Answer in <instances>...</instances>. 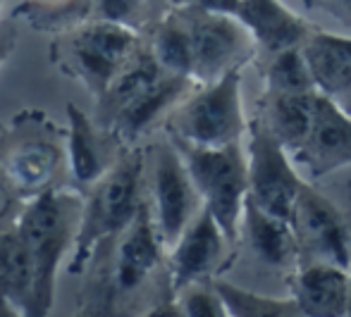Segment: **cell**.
<instances>
[{
  "mask_svg": "<svg viewBox=\"0 0 351 317\" xmlns=\"http://www.w3.org/2000/svg\"><path fill=\"white\" fill-rule=\"evenodd\" d=\"M82 212V193L53 186L41 196L29 198L14 222L36 267V317H46L53 310L58 270L65 255L74 251Z\"/></svg>",
  "mask_w": 351,
  "mask_h": 317,
  "instance_id": "6da1fadb",
  "label": "cell"
},
{
  "mask_svg": "<svg viewBox=\"0 0 351 317\" xmlns=\"http://www.w3.org/2000/svg\"><path fill=\"white\" fill-rule=\"evenodd\" d=\"M146 157L143 151H127L120 160L91 186L88 198H84L82 225H79L77 244L72 251L70 272L82 275L98 246L122 236V231L134 222L141 210V181Z\"/></svg>",
  "mask_w": 351,
  "mask_h": 317,
  "instance_id": "7a4b0ae2",
  "label": "cell"
},
{
  "mask_svg": "<svg viewBox=\"0 0 351 317\" xmlns=\"http://www.w3.org/2000/svg\"><path fill=\"white\" fill-rule=\"evenodd\" d=\"M136 46L139 36L134 27L108 19H88L53 43L51 58L62 72L79 79L98 101H103L139 53Z\"/></svg>",
  "mask_w": 351,
  "mask_h": 317,
  "instance_id": "3957f363",
  "label": "cell"
},
{
  "mask_svg": "<svg viewBox=\"0 0 351 317\" xmlns=\"http://www.w3.org/2000/svg\"><path fill=\"white\" fill-rule=\"evenodd\" d=\"M172 141L184 155L204 205L220 222L227 239L234 241L241 231V217H244V205L249 198L246 148H241V141L220 148L194 146V143L177 141V138Z\"/></svg>",
  "mask_w": 351,
  "mask_h": 317,
  "instance_id": "277c9868",
  "label": "cell"
},
{
  "mask_svg": "<svg viewBox=\"0 0 351 317\" xmlns=\"http://www.w3.org/2000/svg\"><path fill=\"white\" fill-rule=\"evenodd\" d=\"M241 69L222 74L210 84H201L170 117L172 138L194 146L220 148L241 141L249 125L241 103Z\"/></svg>",
  "mask_w": 351,
  "mask_h": 317,
  "instance_id": "5b68a950",
  "label": "cell"
},
{
  "mask_svg": "<svg viewBox=\"0 0 351 317\" xmlns=\"http://www.w3.org/2000/svg\"><path fill=\"white\" fill-rule=\"evenodd\" d=\"M246 141V165H249V198L261 207L291 220L294 203L306 179L301 177L294 157L280 143L265 120L249 125Z\"/></svg>",
  "mask_w": 351,
  "mask_h": 317,
  "instance_id": "8992f818",
  "label": "cell"
},
{
  "mask_svg": "<svg viewBox=\"0 0 351 317\" xmlns=\"http://www.w3.org/2000/svg\"><path fill=\"white\" fill-rule=\"evenodd\" d=\"M151 189L153 220H156L165 251H170L204 207L201 193L196 189L184 155L175 141L158 143L153 148Z\"/></svg>",
  "mask_w": 351,
  "mask_h": 317,
  "instance_id": "52a82bcc",
  "label": "cell"
},
{
  "mask_svg": "<svg viewBox=\"0 0 351 317\" xmlns=\"http://www.w3.org/2000/svg\"><path fill=\"white\" fill-rule=\"evenodd\" d=\"M194 43V69L191 77L199 84H210L222 74L244 67L256 51L254 34L239 17L191 10L186 12Z\"/></svg>",
  "mask_w": 351,
  "mask_h": 317,
  "instance_id": "ba28073f",
  "label": "cell"
},
{
  "mask_svg": "<svg viewBox=\"0 0 351 317\" xmlns=\"http://www.w3.org/2000/svg\"><path fill=\"white\" fill-rule=\"evenodd\" d=\"M291 227L299 241V253L311 255L313 262H332L351 270L347 222L328 198L311 186V181H306L296 196Z\"/></svg>",
  "mask_w": 351,
  "mask_h": 317,
  "instance_id": "9c48e42d",
  "label": "cell"
},
{
  "mask_svg": "<svg viewBox=\"0 0 351 317\" xmlns=\"http://www.w3.org/2000/svg\"><path fill=\"white\" fill-rule=\"evenodd\" d=\"M306 181L351 167V112L318 93L308 136L291 153Z\"/></svg>",
  "mask_w": 351,
  "mask_h": 317,
  "instance_id": "30bf717a",
  "label": "cell"
},
{
  "mask_svg": "<svg viewBox=\"0 0 351 317\" xmlns=\"http://www.w3.org/2000/svg\"><path fill=\"white\" fill-rule=\"evenodd\" d=\"M227 234L222 231L220 222L213 217L208 207H201L199 215L191 220L184 234L170 249V286L172 294H180L189 284L204 281L213 275L222 262L227 246Z\"/></svg>",
  "mask_w": 351,
  "mask_h": 317,
  "instance_id": "8fae6325",
  "label": "cell"
},
{
  "mask_svg": "<svg viewBox=\"0 0 351 317\" xmlns=\"http://www.w3.org/2000/svg\"><path fill=\"white\" fill-rule=\"evenodd\" d=\"M162 251H165V244L158 234L153 212L143 203L134 222L122 231L120 246H117L115 265H112L115 267L112 270L115 294H132L139 289L148 279V275L160 265Z\"/></svg>",
  "mask_w": 351,
  "mask_h": 317,
  "instance_id": "7c38bea8",
  "label": "cell"
},
{
  "mask_svg": "<svg viewBox=\"0 0 351 317\" xmlns=\"http://www.w3.org/2000/svg\"><path fill=\"white\" fill-rule=\"evenodd\" d=\"M301 51L318 93L351 112V36L311 31Z\"/></svg>",
  "mask_w": 351,
  "mask_h": 317,
  "instance_id": "4fadbf2b",
  "label": "cell"
},
{
  "mask_svg": "<svg viewBox=\"0 0 351 317\" xmlns=\"http://www.w3.org/2000/svg\"><path fill=\"white\" fill-rule=\"evenodd\" d=\"M196 86V81L184 74H170L165 72L158 81H153L151 86H146L141 93H136L134 98H130L127 103H122L112 115V131L122 143L130 146L136 136H141L162 112H167L172 105L180 103V98H184L191 88Z\"/></svg>",
  "mask_w": 351,
  "mask_h": 317,
  "instance_id": "5bb4252c",
  "label": "cell"
},
{
  "mask_svg": "<svg viewBox=\"0 0 351 317\" xmlns=\"http://www.w3.org/2000/svg\"><path fill=\"white\" fill-rule=\"evenodd\" d=\"M351 270L332 262H311L294 277V301L304 317H342L349 305Z\"/></svg>",
  "mask_w": 351,
  "mask_h": 317,
  "instance_id": "9a60e30c",
  "label": "cell"
},
{
  "mask_svg": "<svg viewBox=\"0 0 351 317\" xmlns=\"http://www.w3.org/2000/svg\"><path fill=\"white\" fill-rule=\"evenodd\" d=\"M237 17L268 53L301 46L311 34L308 24L282 0H241Z\"/></svg>",
  "mask_w": 351,
  "mask_h": 317,
  "instance_id": "2e32d148",
  "label": "cell"
},
{
  "mask_svg": "<svg viewBox=\"0 0 351 317\" xmlns=\"http://www.w3.org/2000/svg\"><path fill=\"white\" fill-rule=\"evenodd\" d=\"M62 165V153L56 143L32 138L19 143L8 153L3 162V172L19 193V198L41 196L43 191L53 189L58 172Z\"/></svg>",
  "mask_w": 351,
  "mask_h": 317,
  "instance_id": "e0dca14e",
  "label": "cell"
},
{
  "mask_svg": "<svg viewBox=\"0 0 351 317\" xmlns=\"http://www.w3.org/2000/svg\"><path fill=\"white\" fill-rule=\"evenodd\" d=\"M241 229H244L251 251L265 265L287 267L299 255V241H296L291 220L265 210L251 198H246Z\"/></svg>",
  "mask_w": 351,
  "mask_h": 317,
  "instance_id": "ac0fdd59",
  "label": "cell"
},
{
  "mask_svg": "<svg viewBox=\"0 0 351 317\" xmlns=\"http://www.w3.org/2000/svg\"><path fill=\"white\" fill-rule=\"evenodd\" d=\"M0 296L24 317H36V267L17 227L0 229Z\"/></svg>",
  "mask_w": 351,
  "mask_h": 317,
  "instance_id": "d6986e66",
  "label": "cell"
},
{
  "mask_svg": "<svg viewBox=\"0 0 351 317\" xmlns=\"http://www.w3.org/2000/svg\"><path fill=\"white\" fill-rule=\"evenodd\" d=\"M67 117H70V131H67V162L70 172L82 186H93L108 170L106 148L98 129L93 127L91 117L74 103H67Z\"/></svg>",
  "mask_w": 351,
  "mask_h": 317,
  "instance_id": "ffe728a7",
  "label": "cell"
},
{
  "mask_svg": "<svg viewBox=\"0 0 351 317\" xmlns=\"http://www.w3.org/2000/svg\"><path fill=\"white\" fill-rule=\"evenodd\" d=\"M315 98H318V91L287 93V96H270L268 93V110H265L263 120L289 153H294L308 136Z\"/></svg>",
  "mask_w": 351,
  "mask_h": 317,
  "instance_id": "44dd1931",
  "label": "cell"
},
{
  "mask_svg": "<svg viewBox=\"0 0 351 317\" xmlns=\"http://www.w3.org/2000/svg\"><path fill=\"white\" fill-rule=\"evenodd\" d=\"M151 53L165 72L191 77V69H194V43H191L189 17H180L177 14V17L162 19L160 27L156 29V36H153Z\"/></svg>",
  "mask_w": 351,
  "mask_h": 317,
  "instance_id": "7402d4cb",
  "label": "cell"
},
{
  "mask_svg": "<svg viewBox=\"0 0 351 317\" xmlns=\"http://www.w3.org/2000/svg\"><path fill=\"white\" fill-rule=\"evenodd\" d=\"M217 291H220L225 308L230 317H296L301 315L299 303L294 296L289 299H270V296L251 294L246 289H239L227 281H213Z\"/></svg>",
  "mask_w": 351,
  "mask_h": 317,
  "instance_id": "603a6c76",
  "label": "cell"
},
{
  "mask_svg": "<svg viewBox=\"0 0 351 317\" xmlns=\"http://www.w3.org/2000/svg\"><path fill=\"white\" fill-rule=\"evenodd\" d=\"M270 96H287V93H311L318 91L311 77V67L301 46L287 48V51L273 53V60L265 72Z\"/></svg>",
  "mask_w": 351,
  "mask_h": 317,
  "instance_id": "cb8c5ba5",
  "label": "cell"
},
{
  "mask_svg": "<svg viewBox=\"0 0 351 317\" xmlns=\"http://www.w3.org/2000/svg\"><path fill=\"white\" fill-rule=\"evenodd\" d=\"M180 299V310L182 315L189 317H230L225 308V301H222L220 291L215 286H204L201 281L196 284H189L186 289H182Z\"/></svg>",
  "mask_w": 351,
  "mask_h": 317,
  "instance_id": "d4e9b609",
  "label": "cell"
},
{
  "mask_svg": "<svg viewBox=\"0 0 351 317\" xmlns=\"http://www.w3.org/2000/svg\"><path fill=\"white\" fill-rule=\"evenodd\" d=\"M141 5L143 0H96V19L134 27V22L139 19Z\"/></svg>",
  "mask_w": 351,
  "mask_h": 317,
  "instance_id": "484cf974",
  "label": "cell"
},
{
  "mask_svg": "<svg viewBox=\"0 0 351 317\" xmlns=\"http://www.w3.org/2000/svg\"><path fill=\"white\" fill-rule=\"evenodd\" d=\"M79 0H29L32 8H19V12H29V19H70L72 10Z\"/></svg>",
  "mask_w": 351,
  "mask_h": 317,
  "instance_id": "4316f807",
  "label": "cell"
},
{
  "mask_svg": "<svg viewBox=\"0 0 351 317\" xmlns=\"http://www.w3.org/2000/svg\"><path fill=\"white\" fill-rule=\"evenodd\" d=\"M17 201H19V193L14 191L12 184H10V179L5 177V172H0V229H5L8 222L12 220Z\"/></svg>",
  "mask_w": 351,
  "mask_h": 317,
  "instance_id": "83f0119b",
  "label": "cell"
},
{
  "mask_svg": "<svg viewBox=\"0 0 351 317\" xmlns=\"http://www.w3.org/2000/svg\"><path fill=\"white\" fill-rule=\"evenodd\" d=\"M241 0H186V8L201 10V12H215V14H239Z\"/></svg>",
  "mask_w": 351,
  "mask_h": 317,
  "instance_id": "f1b7e54d",
  "label": "cell"
},
{
  "mask_svg": "<svg viewBox=\"0 0 351 317\" xmlns=\"http://www.w3.org/2000/svg\"><path fill=\"white\" fill-rule=\"evenodd\" d=\"M14 48H17V31L10 24H3L0 27V67L8 62V58L14 53Z\"/></svg>",
  "mask_w": 351,
  "mask_h": 317,
  "instance_id": "f546056e",
  "label": "cell"
},
{
  "mask_svg": "<svg viewBox=\"0 0 351 317\" xmlns=\"http://www.w3.org/2000/svg\"><path fill=\"white\" fill-rule=\"evenodd\" d=\"M347 315H351V284H349V305H347Z\"/></svg>",
  "mask_w": 351,
  "mask_h": 317,
  "instance_id": "4dcf8cb0",
  "label": "cell"
},
{
  "mask_svg": "<svg viewBox=\"0 0 351 317\" xmlns=\"http://www.w3.org/2000/svg\"><path fill=\"white\" fill-rule=\"evenodd\" d=\"M344 3H347V5H349V8H351V0H344Z\"/></svg>",
  "mask_w": 351,
  "mask_h": 317,
  "instance_id": "1f68e13d",
  "label": "cell"
},
{
  "mask_svg": "<svg viewBox=\"0 0 351 317\" xmlns=\"http://www.w3.org/2000/svg\"><path fill=\"white\" fill-rule=\"evenodd\" d=\"M3 3H5V0H0V8H3Z\"/></svg>",
  "mask_w": 351,
  "mask_h": 317,
  "instance_id": "d6a6232c",
  "label": "cell"
}]
</instances>
